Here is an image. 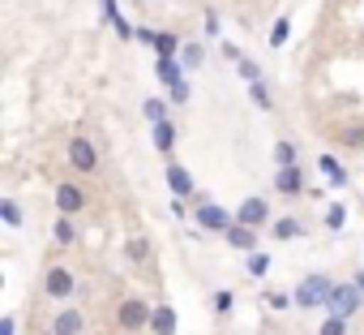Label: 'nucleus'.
I'll return each instance as SVG.
<instances>
[{"instance_id":"18","label":"nucleus","mask_w":364,"mask_h":335,"mask_svg":"<svg viewBox=\"0 0 364 335\" xmlns=\"http://www.w3.org/2000/svg\"><path fill=\"white\" fill-rule=\"evenodd\" d=\"M270 237H274V241H296V237H304V224H300V220H291V215H283V220H274Z\"/></svg>"},{"instance_id":"26","label":"nucleus","mask_w":364,"mask_h":335,"mask_svg":"<svg viewBox=\"0 0 364 335\" xmlns=\"http://www.w3.org/2000/svg\"><path fill=\"white\" fill-rule=\"evenodd\" d=\"M0 220H5L9 228H22V207L14 198H0Z\"/></svg>"},{"instance_id":"36","label":"nucleus","mask_w":364,"mask_h":335,"mask_svg":"<svg viewBox=\"0 0 364 335\" xmlns=\"http://www.w3.org/2000/svg\"><path fill=\"white\" fill-rule=\"evenodd\" d=\"M167 95H171V103H189V82H180V86H171Z\"/></svg>"},{"instance_id":"32","label":"nucleus","mask_w":364,"mask_h":335,"mask_svg":"<svg viewBox=\"0 0 364 335\" xmlns=\"http://www.w3.org/2000/svg\"><path fill=\"white\" fill-rule=\"evenodd\" d=\"M232 305H236V292L232 288H219L215 292V314H232Z\"/></svg>"},{"instance_id":"35","label":"nucleus","mask_w":364,"mask_h":335,"mask_svg":"<svg viewBox=\"0 0 364 335\" xmlns=\"http://www.w3.org/2000/svg\"><path fill=\"white\" fill-rule=\"evenodd\" d=\"M146 254H150V245H146V241H129V258H133V262H141Z\"/></svg>"},{"instance_id":"21","label":"nucleus","mask_w":364,"mask_h":335,"mask_svg":"<svg viewBox=\"0 0 364 335\" xmlns=\"http://www.w3.org/2000/svg\"><path fill=\"white\" fill-rule=\"evenodd\" d=\"M202 61H206L202 43H185V48H180V65H185V69H202Z\"/></svg>"},{"instance_id":"12","label":"nucleus","mask_w":364,"mask_h":335,"mask_svg":"<svg viewBox=\"0 0 364 335\" xmlns=\"http://www.w3.org/2000/svg\"><path fill=\"white\" fill-rule=\"evenodd\" d=\"M317 168H321V177H326L334 190H347V185H351V177H347V168L338 163V155H330V150L317 155Z\"/></svg>"},{"instance_id":"37","label":"nucleus","mask_w":364,"mask_h":335,"mask_svg":"<svg viewBox=\"0 0 364 335\" xmlns=\"http://www.w3.org/2000/svg\"><path fill=\"white\" fill-rule=\"evenodd\" d=\"M0 335H18V318H14V314L0 318Z\"/></svg>"},{"instance_id":"10","label":"nucleus","mask_w":364,"mask_h":335,"mask_svg":"<svg viewBox=\"0 0 364 335\" xmlns=\"http://www.w3.org/2000/svg\"><path fill=\"white\" fill-rule=\"evenodd\" d=\"M150 142H154V150H159V155H171V150H176L180 133H176L171 116H163V120H154V125H150Z\"/></svg>"},{"instance_id":"38","label":"nucleus","mask_w":364,"mask_h":335,"mask_svg":"<svg viewBox=\"0 0 364 335\" xmlns=\"http://www.w3.org/2000/svg\"><path fill=\"white\" fill-rule=\"evenodd\" d=\"M206 35L219 39V14H206Z\"/></svg>"},{"instance_id":"4","label":"nucleus","mask_w":364,"mask_h":335,"mask_svg":"<svg viewBox=\"0 0 364 335\" xmlns=\"http://www.w3.org/2000/svg\"><path fill=\"white\" fill-rule=\"evenodd\" d=\"M43 292L52 297V301H69L73 292H77V279H73V271L69 267H48V275H43Z\"/></svg>"},{"instance_id":"33","label":"nucleus","mask_w":364,"mask_h":335,"mask_svg":"<svg viewBox=\"0 0 364 335\" xmlns=\"http://www.w3.org/2000/svg\"><path fill=\"white\" fill-rule=\"evenodd\" d=\"M236 73H240L245 82H257V78H262V69H257V65H253L249 56H240V61H236Z\"/></svg>"},{"instance_id":"11","label":"nucleus","mask_w":364,"mask_h":335,"mask_svg":"<svg viewBox=\"0 0 364 335\" xmlns=\"http://www.w3.org/2000/svg\"><path fill=\"white\" fill-rule=\"evenodd\" d=\"M82 207H86V190H82V185H69V181L56 185V211H60V215H77Z\"/></svg>"},{"instance_id":"22","label":"nucleus","mask_w":364,"mask_h":335,"mask_svg":"<svg viewBox=\"0 0 364 335\" xmlns=\"http://www.w3.org/2000/svg\"><path fill=\"white\" fill-rule=\"evenodd\" d=\"M180 48H185V43H180L171 31H159V43H154V56H180Z\"/></svg>"},{"instance_id":"2","label":"nucleus","mask_w":364,"mask_h":335,"mask_svg":"<svg viewBox=\"0 0 364 335\" xmlns=\"http://www.w3.org/2000/svg\"><path fill=\"white\" fill-rule=\"evenodd\" d=\"M150 314H154V305H146L141 297H124L116 309V322H120V331H150Z\"/></svg>"},{"instance_id":"8","label":"nucleus","mask_w":364,"mask_h":335,"mask_svg":"<svg viewBox=\"0 0 364 335\" xmlns=\"http://www.w3.org/2000/svg\"><path fill=\"white\" fill-rule=\"evenodd\" d=\"M236 220L249 224V228H262V224H270V202L253 194V198H245V202L236 207Z\"/></svg>"},{"instance_id":"7","label":"nucleus","mask_w":364,"mask_h":335,"mask_svg":"<svg viewBox=\"0 0 364 335\" xmlns=\"http://www.w3.org/2000/svg\"><path fill=\"white\" fill-rule=\"evenodd\" d=\"M69 163L77 168V172H95L99 168V150H95V142L90 138H69Z\"/></svg>"},{"instance_id":"39","label":"nucleus","mask_w":364,"mask_h":335,"mask_svg":"<svg viewBox=\"0 0 364 335\" xmlns=\"http://www.w3.org/2000/svg\"><path fill=\"white\" fill-rule=\"evenodd\" d=\"M223 56H228V61H232V65H236V61H240V56H245V52H240V48H236V43H223Z\"/></svg>"},{"instance_id":"9","label":"nucleus","mask_w":364,"mask_h":335,"mask_svg":"<svg viewBox=\"0 0 364 335\" xmlns=\"http://www.w3.org/2000/svg\"><path fill=\"white\" fill-rule=\"evenodd\" d=\"M274 194H279V198H300V194H304V172H300L296 163L274 172Z\"/></svg>"},{"instance_id":"3","label":"nucleus","mask_w":364,"mask_h":335,"mask_svg":"<svg viewBox=\"0 0 364 335\" xmlns=\"http://www.w3.org/2000/svg\"><path fill=\"white\" fill-rule=\"evenodd\" d=\"M360 301H364V288L351 279V284H334V288H330V301H326V309H330V314H343V318H351V314L360 309Z\"/></svg>"},{"instance_id":"31","label":"nucleus","mask_w":364,"mask_h":335,"mask_svg":"<svg viewBox=\"0 0 364 335\" xmlns=\"http://www.w3.org/2000/svg\"><path fill=\"white\" fill-rule=\"evenodd\" d=\"M266 305H270V309L279 314V309H287V305H296V292H279V288H274V292H266Z\"/></svg>"},{"instance_id":"14","label":"nucleus","mask_w":364,"mask_h":335,"mask_svg":"<svg viewBox=\"0 0 364 335\" xmlns=\"http://www.w3.org/2000/svg\"><path fill=\"white\" fill-rule=\"evenodd\" d=\"M223 237H228V245L240 249V254H253V249H257V228H249V224H240V220H236Z\"/></svg>"},{"instance_id":"15","label":"nucleus","mask_w":364,"mask_h":335,"mask_svg":"<svg viewBox=\"0 0 364 335\" xmlns=\"http://www.w3.org/2000/svg\"><path fill=\"white\" fill-rule=\"evenodd\" d=\"M82 326H86V318H82V309H73V305H65V309L52 318V335H82Z\"/></svg>"},{"instance_id":"30","label":"nucleus","mask_w":364,"mask_h":335,"mask_svg":"<svg viewBox=\"0 0 364 335\" xmlns=\"http://www.w3.org/2000/svg\"><path fill=\"white\" fill-rule=\"evenodd\" d=\"M141 116L154 125V120H163V116H167V103H163V99H146V103H141Z\"/></svg>"},{"instance_id":"40","label":"nucleus","mask_w":364,"mask_h":335,"mask_svg":"<svg viewBox=\"0 0 364 335\" xmlns=\"http://www.w3.org/2000/svg\"><path fill=\"white\" fill-rule=\"evenodd\" d=\"M355 284H360V288H364V271H355Z\"/></svg>"},{"instance_id":"23","label":"nucleus","mask_w":364,"mask_h":335,"mask_svg":"<svg viewBox=\"0 0 364 335\" xmlns=\"http://www.w3.org/2000/svg\"><path fill=\"white\" fill-rule=\"evenodd\" d=\"M249 99H253L262 112H270V108H274V99H270V86H266L262 78H257V82H249Z\"/></svg>"},{"instance_id":"27","label":"nucleus","mask_w":364,"mask_h":335,"mask_svg":"<svg viewBox=\"0 0 364 335\" xmlns=\"http://www.w3.org/2000/svg\"><path fill=\"white\" fill-rule=\"evenodd\" d=\"M296 163V146L283 138V142H274V168H291Z\"/></svg>"},{"instance_id":"28","label":"nucleus","mask_w":364,"mask_h":335,"mask_svg":"<svg viewBox=\"0 0 364 335\" xmlns=\"http://www.w3.org/2000/svg\"><path fill=\"white\" fill-rule=\"evenodd\" d=\"M287 35H291V18H279V22L270 26V48H283Z\"/></svg>"},{"instance_id":"20","label":"nucleus","mask_w":364,"mask_h":335,"mask_svg":"<svg viewBox=\"0 0 364 335\" xmlns=\"http://www.w3.org/2000/svg\"><path fill=\"white\" fill-rule=\"evenodd\" d=\"M52 237H56V245H73V241H77V224H73V215H60V220L52 224Z\"/></svg>"},{"instance_id":"1","label":"nucleus","mask_w":364,"mask_h":335,"mask_svg":"<svg viewBox=\"0 0 364 335\" xmlns=\"http://www.w3.org/2000/svg\"><path fill=\"white\" fill-rule=\"evenodd\" d=\"M330 288H334L330 275H304L300 288H296V305H300V309H317V305L330 301Z\"/></svg>"},{"instance_id":"29","label":"nucleus","mask_w":364,"mask_h":335,"mask_svg":"<svg viewBox=\"0 0 364 335\" xmlns=\"http://www.w3.org/2000/svg\"><path fill=\"white\" fill-rule=\"evenodd\" d=\"M317 335H347V318H343V314H330V318L317 326Z\"/></svg>"},{"instance_id":"16","label":"nucleus","mask_w":364,"mask_h":335,"mask_svg":"<svg viewBox=\"0 0 364 335\" xmlns=\"http://www.w3.org/2000/svg\"><path fill=\"white\" fill-rule=\"evenodd\" d=\"M176 326H180L176 309H171L167 301H159V305H154V314H150V331H154V335H176Z\"/></svg>"},{"instance_id":"17","label":"nucleus","mask_w":364,"mask_h":335,"mask_svg":"<svg viewBox=\"0 0 364 335\" xmlns=\"http://www.w3.org/2000/svg\"><path fill=\"white\" fill-rule=\"evenodd\" d=\"M99 5H103V22H107V26H112V31H116L120 39H133V35H137V31H133V26H129V22L120 18V9H116V0H99Z\"/></svg>"},{"instance_id":"25","label":"nucleus","mask_w":364,"mask_h":335,"mask_svg":"<svg viewBox=\"0 0 364 335\" xmlns=\"http://www.w3.org/2000/svg\"><path fill=\"white\" fill-rule=\"evenodd\" d=\"M270 262H274L270 254H262V249H253L245 267H249V275H253V279H262V275H270Z\"/></svg>"},{"instance_id":"24","label":"nucleus","mask_w":364,"mask_h":335,"mask_svg":"<svg viewBox=\"0 0 364 335\" xmlns=\"http://www.w3.org/2000/svg\"><path fill=\"white\" fill-rule=\"evenodd\" d=\"M326 228H330V232H343V228H347V207H343V202H330V207H326Z\"/></svg>"},{"instance_id":"13","label":"nucleus","mask_w":364,"mask_h":335,"mask_svg":"<svg viewBox=\"0 0 364 335\" xmlns=\"http://www.w3.org/2000/svg\"><path fill=\"white\" fill-rule=\"evenodd\" d=\"M154 73H159V82L167 91L185 82V65H180V56H154Z\"/></svg>"},{"instance_id":"34","label":"nucleus","mask_w":364,"mask_h":335,"mask_svg":"<svg viewBox=\"0 0 364 335\" xmlns=\"http://www.w3.org/2000/svg\"><path fill=\"white\" fill-rule=\"evenodd\" d=\"M137 43H146V48H154L159 43V31H150V26H137V35H133Z\"/></svg>"},{"instance_id":"5","label":"nucleus","mask_w":364,"mask_h":335,"mask_svg":"<svg viewBox=\"0 0 364 335\" xmlns=\"http://www.w3.org/2000/svg\"><path fill=\"white\" fill-rule=\"evenodd\" d=\"M163 181H167L171 198H202V194H198V185H193V177H189V168H180L176 159H167V168H163Z\"/></svg>"},{"instance_id":"6","label":"nucleus","mask_w":364,"mask_h":335,"mask_svg":"<svg viewBox=\"0 0 364 335\" xmlns=\"http://www.w3.org/2000/svg\"><path fill=\"white\" fill-rule=\"evenodd\" d=\"M198 224H202L206 232H228V228L236 224V215L223 211L219 202H206V198H202V202H198Z\"/></svg>"},{"instance_id":"19","label":"nucleus","mask_w":364,"mask_h":335,"mask_svg":"<svg viewBox=\"0 0 364 335\" xmlns=\"http://www.w3.org/2000/svg\"><path fill=\"white\" fill-rule=\"evenodd\" d=\"M334 142H338L343 150H364V125H343V129L334 133Z\"/></svg>"}]
</instances>
